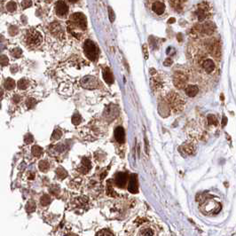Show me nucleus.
I'll list each match as a JSON object with an SVG mask.
<instances>
[{
  "label": "nucleus",
  "mask_w": 236,
  "mask_h": 236,
  "mask_svg": "<svg viewBox=\"0 0 236 236\" xmlns=\"http://www.w3.org/2000/svg\"><path fill=\"white\" fill-rule=\"evenodd\" d=\"M62 136V132L60 130H55L53 131V135H52V140H57L59 139H60V137Z\"/></svg>",
  "instance_id": "a878e982"
},
{
  "label": "nucleus",
  "mask_w": 236,
  "mask_h": 236,
  "mask_svg": "<svg viewBox=\"0 0 236 236\" xmlns=\"http://www.w3.org/2000/svg\"><path fill=\"white\" fill-rule=\"evenodd\" d=\"M41 204L43 206H47L50 202H51V198L48 194H44L42 197H41Z\"/></svg>",
  "instance_id": "5701e85b"
},
{
  "label": "nucleus",
  "mask_w": 236,
  "mask_h": 236,
  "mask_svg": "<svg viewBox=\"0 0 236 236\" xmlns=\"http://www.w3.org/2000/svg\"><path fill=\"white\" fill-rule=\"evenodd\" d=\"M42 153L43 149L40 147H38V146H34V147H32V154H33L36 157L40 156V155H42Z\"/></svg>",
  "instance_id": "412c9836"
},
{
  "label": "nucleus",
  "mask_w": 236,
  "mask_h": 236,
  "mask_svg": "<svg viewBox=\"0 0 236 236\" xmlns=\"http://www.w3.org/2000/svg\"><path fill=\"white\" fill-rule=\"evenodd\" d=\"M171 8L178 13H180L186 8L188 0H169Z\"/></svg>",
  "instance_id": "9d476101"
},
{
  "label": "nucleus",
  "mask_w": 236,
  "mask_h": 236,
  "mask_svg": "<svg viewBox=\"0 0 236 236\" xmlns=\"http://www.w3.org/2000/svg\"><path fill=\"white\" fill-rule=\"evenodd\" d=\"M84 52L85 56L92 61H96L99 58V49L96 44L90 39L84 42Z\"/></svg>",
  "instance_id": "20e7f679"
},
{
  "label": "nucleus",
  "mask_w": 236,
  "mask_h": 236,
  "mask_svg": "<svg viewBox=\"0 0 236 236\" xmlns=\"http://www.w3.org/2000/svg\"><path fill=\"white\" fill-rule=\"evenodd\" d=\"M172 22H175V19L174 18H171L169 20V23H172Z\"/></svg>",
  "instance_id": "79ce46f5"
},
{
  "label": "nucleus",
  "mask_w": 236,
  "mask_h": 236,
  "mask_svg": "<svg viewBox=\"0 0 236 236\" xmlns=\"http://www.w3.org/2000/svg\"><path fill=\"white\" fill-rule=\"evenodd\" d=\"M139 234L140 235H154L155 233L151 229H144L143 231L139 233Z\"/></svg>",
  "instance_id": "7c9ffc66"
},
{
  "label": "nucleus",
  "mask_w": 236,
  "mask_h": 236,
  "mask_svg": "<svg viewBox=\"0 0 236 236\" xmlns=\"http://www.w3.org/2000/svg\"><path fill=\"white\" fill-rule=\"evenodd\" d=\"M68 1H69L70 3H76V2H78L79 0H68Z\"/></svg>",
  "instance_id": "37998d69"
},
{
  "label": "nucleus",
  "mask_w": 236,
  "mask_h": 236,
  "mask_svg": "<svg viewBox=\"0 0 236 236\" xmlns=\"http://www.w3.org/2000/svg\"><path fill=\"white\" fill-rule=\"evenodd\" d=\"M39 169L43 172H45L49 170V163L47 161H41L39 163Z\"/></svg>",
  "instance_id": "4be33fe9"
},
{
  "label": "nucleus",
  "mask_w": 236,
  "mask_h": 236,
  "mask_svg": "<svg viewBox=\"0 0 236 236\" xmlns=\"http://www.w3.org/2000/svg\"><path fill=\"white\" fill-rule=\"evenodd\" d=\"M33 140H34V139H33V137H32L30 134L27 135L26 138H25V142H26V143H29H29H31Z\"/></svg>",
  "instance_id": "e433bc0d"
},
{
  "label": "nucleus",
  "mask_w": 236,
  "mask_h": 236,
  "mask_svg": "<svg viewBox=\"0 0 236 236\" xmlns=\"http://www.w3.org/2000/svg\"><path fill=\"white\" fill-rule=\"evenodd\" d=\"M128 190L131 194H137L139 192L138 188V183H137V175L132 174L130 178L129 185H128Z\"/></svg>",
  "instance_id": "f8f14e48"
},
{
  "label": "nucleus",
  "mask_w": 236,
  "mask_h": 236,
  "mask_svg": "<svg viewBox=\"0 0 236 236\" xmlns=\"http://www.w3.org/2000/svg\"><path fill=\"white\" fill-rule=\"evenodd\" d=\"M108 17H109V20H110L111 22L115 21L116 15H115V13H114V11H113V9L111 7H108Z\"/></svg>",
  "instance_id": "c756f323"
},
{
  "label": "nucleus",
  "mask_w": 236,
  "mask_h": 236,
  "mask_svg": "<svg viewBox=\"0 0 236 236\" xmlns=\"http://www.w3.org/2000/svg\"><path fill=\"white\" fill-rule=\"evenodd\" d=\"M115 139L117 142L119 143H123L125 139V132L124 129L123 127H116L115 129Z\"/></svg>",
  "instance_id": "ddd939ff"
},
{
  "label": "nucleus",
  "mask_w": 236,
  "mask_h": 236,
  "mask_svg": "<svg viewBox=\"0 0 236 236\" xmlns=\"http://www.w3.org/2000/svg\"><path fill=\"white\" fill-rule=\"evenodd\" d=\"M103 78L108 84H112L114 83V76L108 68H105L103 69Z\"/></svg>",
  "instance_id": "dca6fc26"
},
{
  "label": "nucleus",
  "mask_w": 236,
  "mask_h": 236,
  "mask_svg": "<svg viewBox=\"0 0 236 236\" xmlns=\"http://www.w3.org/2000/svg\"><path fill=\"white\" fill-rule=\"evenodd\" d=\"M68 29L69 31L75 37H77V31H85L87 29V20L86 17L81 13H76L70 16L68 21Z\"/></svg>",
  "instance_id": "f257e3e1"
},
{
  "label": "nucleus",
  "mask_w": 236,
  "mask_h": 236,
  "mask_svg": "<svg viewBox=\"0 0 236 236\" xmlns=\"http://www.w3.org/2000/svg\"><path fill=\"white\" fill-rule=\"evenodd\" d=\"M51 31L54 36L58 37L59 38H63L64 37V31H63L62 28L60 25H59L58 23H53L51 26Z\"/></svg>",
  "instance_id": "4468645a"
},
{
  "label": "nucleus",
  "mask_w": 236,
  "mask_h": 236,
  "mask_svg": "<svg viewBox=\"0 0 236 236\" xmlns=\"http://www.w3.org/2000/svg\"><path fill=\"white\" fill-rule=\"evenodd\" d=\"M172 63H173V61H172V60H171V59H166V60L163 62V64H164V66L170 67Z\"/></svg>",
  "instance_id": "4c0bfd02"
},
{
  "label": "nucleus",
  "mask_w": 236,
  "mask_h": 236,
  "mask_svg": "<svg viewBox=\"0 0 236 236\" xmlns=\"http://www.w3.org/2000/svg\"><path fill=\"white\" fill-rule=\"evenodd\" d=\"M208 122L210 124H212V125H218V119L216 118L215 116L213 115H210L208 116Z\"/></svg>",
  "instance_id": "cd10ccee"
},
{
  "label": "nucleus",
  "mask_w": 236,
  "mask_h": 236,
  "mask_svg": "<svg viewBox=\"0 0 236 236\" xmlns=\"http://www.w3.org/2000/svg\"><path fill=\"white\" fill-rule=\"evenodd\" d=\"M81 121H82V118H81V116H79L78 114L74 115L73 117H72V123H73L74 124H76V125L79 124L81 123Z\"/></svg>",
  "instance_id": "c85d7f7f"
},
{
  "label": "nucleus",
  "mask_w": 236,
  "mask_h": 236,
  "mask_svg": "<svg viewBox=\"0 0 236 236\" xmlns=\"http://www.w3.org/2000/svg\"><path fill=\"white\" fill-rule=\"evenodd\" d=\"M29 85V81H27L25 79H21L19 82H18V87L20 89H26Z\"/></svg>",
  "instance_id": "393cba45"
},
{
  "label": "nucleus",
  "mask_w": 236,
  "mask_h": 236,
  "mask_svg": "<svg viewBox=\"0 0 236 236\" xmlns=\"http://www.w3.org/2000/svg\"><path fill=\"white\" fill-rule=\"evenodd\" d=\"M151 10L156 15H163L166 10V5L163 0H154L151 5Z\"/></svg>",
  "instance_id": "0eeeda50"
},
{
  "label": "nucleus",
  "mask_w": 236,
  "mask_h": 236,
  "mask_svg": "<svg viewBox=\"0 0 236 236\" xmlns=\"http://www.w3.org/2000/svg\"><path fill=\"white\" fill-rule=\"evenodd\" d=\"M199 92V88L196 85H188L186 89V93L189 97H194Z\"/></svg>",
  "instance_id": "a211bd4d"
},
{
  "label": "nucleus",
  "mask_w": 236,
  "mask_h": 236,
  "mask_svg": "<svg viewBox=\"0 0 236 236\" xmlns=\"http://www.w3.org/2000/svg\"><path fill=\"white\" fill-rule=\"evenodd\" d=\"M227 123V118L226 116H223V120H222V125L225 126Z\"/></svg>",
  "instance_id": "ea45409f"
},
{
  "label": "nucleus",
  "mask_w": 236,
  "mask_h": 236,
  "mask_svg": "<svg viewBox=\"0 0 236 236\" xmlns=\"http://www.w3.org/2000/svg\"><path fill=\"white\" fill-rule=\"evenodd\" d=\"M27 210L29 211V212H32V211H34L35 209H36V204H35V202H33V201H29V202H28V204L26 206Z\"/></svg>",
  "instance_id": "bb28decb"
},
{
  "label": "nucleus",
  "mask_w": 236,
  "mask_h": 236,
  "mask_svg": "<svg viewBox=\"0 0 236 236\" xmlns=\"http://www.w3.org/2000/svg\"><path fill=\"white\" fill-rule=\"evenodd\" d=\"M24 41H25L27 46H29V47H37L43 42L42 34L35 29H30L27 30L25 37H24Z\"/></svg>",
  "instance_id": "f03ea898"
},
{
  "label": "nucleus",
  "mask_w": 236,
  "mask_h": 236,
  "mask_svg": "<svg viewBox=\"0 0 236 236\" xmlns=\"http://www.w3.org/2000/svg\"><path fill=\"white\" fill-rule=\"evenodd\" d=\"M145 141H146V147H147V149H146V152L148 155L149 154V145H148V141H147V138H145Z\"/></svg>",
  "instance_id": "58836bf2"
},
{
  "label": "nucleus",
  "mask_w": 236,
  "mask_h": 236,
  "mask_svg": "<svg viewBox=\"0 0 236 236\" xmlns=\"http://www.w3.org/2000/svg\"><path fill=\"white\" fill-rule=\"evenodd\" d=\"M97 235H114V233L109 231L105 232V230H102V231L99 232V233H97Z\"/></svg>",
  "instance_id": "f704fd0d"
},
{
  "label": "nucleus",
  "mask_w": 236,
  "mask_h": 236,
  "mask_svg": "<svg viewBox=\"0 0 236 236\" xmlns=\"http://www.w3.org/2000/svg\"><path fill=\"white\" fill-rule=\"evenodd\" d=\"M56 173H57V175H58V177L60 178H61V179H63V178H65L67 176H68V172L64 170L63 168H59L57 170H56Z\"/></svg>",
  "instance_id": "b1692460"
},
{
  "label": "nucleus",
  "mask_w": 236,
  "mask_h": 236,
  "mask_svg": "<svg viewBox=\"0 0 236 236\" xmlns=\"http://www.w3.org/2000/svg\"><path fill=\"white\" fill-rule=\"evenodd\" d=\"M92 168V164H91V162H90L89 159L87 158H84L82 160V163H81V167L79 169V170L82 172V173L86 174Z\"/></svg>",
  "instance_id": "f3484780"
},
{
  "label": "nucleus",
  "mask_w": 236,
  "mask_h": 236,
  "mask_svg": "<svg viewBox=\"0 0 236 236\" xmlns=\"http://www.w3.org/2000/svg\"><path fill=\"white\" fill-rule=\"evenodd\" d=\"M202 68H204L207 73H212L215 70V63L212 60L206 59L202 62Z\"/></svg>",
  "instance_id": "2eb2a0df"
},
{
  "label": "nucleus",
  "mask_w": 236,
  "mask_h": 236,
  "mask_svg": "<svg viewBox=\"0 0 236 236\" xmlns=\"http://www.w3.org/2000/svg\"><path fill=\"white\" fill-rule=\"evenodd\" d=\"M210 13V6L208 3L202 2L200 3L194 7L193 15L195 17V19L200 22L204 21Z\"/></svg>",
  "instance_id": "7ed1b4c3"
},
{
  "label": "nucleus",
  "mask_w": 236,
  "mask_h": 236,
  "mask_svg": "<svg viewBox=\"0 0 236 236\" xmlns=\"http://www.w3.org/2000/svg\"><path fill=\"white\" fill-rule=\"evenodd\" d=\"M14 86H15V83H14V81L13 80V79L8 78L5 80V87L6 89L8 90H12L14 88Z\"/></svg>",
  "instance_id": "aec40b11"
},
{
  "label": "nucleus",
  "mask_w": 236,
  "mask_h": 236,
  "mask_svg": "<svg viewBox=\"0 0 236 236\" xmlns=\"http://www.w3.org/2000/svg\"><path fill=\"white\" fill-rule=\"evenodd\" d=\"M6 8H7V10L10 11V12H12V11H14L16 9V4L15 3H13V2H10L9 4H7V5H6Z\"/></svg>",
  "instance_id": "2f4dec72"
},
{
  "label": "nucleus",
  "mask_w": 236,
  "mask_h": 236,
  "mask_svg": "<svg viewBox=\"0 0 236 236\" xmlns=\"http://www.w3.org/2000/svg\"><path fill=\"white\" fill-rule=\"evenodd\" d=\"M98 84H99L98 80L92 76H86L81 80V85L84 87V89H95L98 86Z\"/></svg>",
  "instance_id": "6e6552de"
},
{
  "label": "nucleus",
  "mask_w": 236,
  "mask_h": 236,
  "mask_svg": "<svg viewBox=\"0 0 236 236\" xmlns=\"http://www.w3.org/2000/svg\"><path fill=\"white\" fill-rule=\"evenodd\" d=\"M3 95V90H0V97H2Z\"/></svg>",
  "instance_id": "c03bdc74"
},
{
  "label": "nucleus",
  "mask_w": 236,
  "mask_h": 236,
  "mask_svg": "<svg viewBox=\"0 0 236 236\" xmlns=\"http://www.w3.org/2000/svg\"><path fill=\"white\" fill-rule=\"evenodd\" d=\"M143 54H144V58L145 60H147L148 59V51H147V45H143Z\"/></svg>",
  "instance_id": "473e14b6"
},
{
  "label": "nucleus",
  "mask_w": 236,
  "mask_h": 236,
  "mask_svg": "<svg viewBox=\"0 0 236 236\" xmlns=\"http://www.w3.org/2000/svg\"><path fill=\"white\" fill-rule=\"evenodd\" d=\"M55 13L56 14L60 17V18H64L66 17L67 14L68 13V5L62 1V0H60L56 3L55 5Z\"/></svg>",
  "instance_id": "1a4fd4ad"
},
{
  "label": "nucleus",
  "mask_w": 236,
  "mask_h": 236,
  "mask_svg": "<svg viewBox=\"0 0 236 236\" xmlns=\"http://www.w3.org/2000/svg\"><path fill=\"white\" fill-rule=\"evenodd\" d=\"M174 85L178 88V89H182L184 88L186 85V83H187V76L183 72H176L175 75H174V78H173Z\"/></svg>",
  "instance_id": "423d86ee"
},
{
  "label": "nucleus",
  "mask_w": 236,
  "mask_h": 236,
  "mask_svg": "<svg viewBox=\"0 0 236 236\" xmlns=\"http://www.w3.org/2000/svg\"><path fill=\"white\" fill-rule=\"evenodd\" d=\"M182 148H183L184 152H186L187 155H193V154H194V147L193 144H190V143L185 144L183 147H182Z\"/></svg>",
  "instance_id": "6ab92c4d"
},
{
  "label": "nucleus",
  "mask_w": 236,
  "mask_h": 236,
  "mask_svg": "<svg viewBox=\"0 0 236 236\" xmlns=\"http://www.w3.org/2000/svg\"><path fill=\"white\" fill-rule=\"evenodd\" d=\"M168 101L171 109L173 111L180 112V111L183 110L184 106H185V100L178 93L170 92L168 95Z\"/></svg>",
  "instance_id": "39448f33"
},
{
  "label": "nucleus",
  "mask_w": 236,
  "mask_h": 236,
  "mask_svg": "<svg viewBox=\"0 0 236 236\" xmlns=\"http://www.w3.org/2000/svg\"><path fill=\"white\" fill-rule=\"evenodd\" d=\"M150 73H151V75H155V74H156V71H155V69L151 68V69H150Z\"/></svg>",
  "instance_id": "a19ab883"
},
{
  "label": "nucleus",
  "mask_w": 236,
  "mask_h": 236,
  "mask_svg": "<svg viewBox=\"0 0 236 236\" xmlns=\"http://www.w3.org/2000/svg\"><path fill=\"white\" fill-rule=\"evenodd\" d=\"M108 195L116 196V193L113 191V188H112V186H108Z\"/></svg>",
  "instance_id": "c9c22d12"
},
{
  "label": "nucleus",
  "mask_w": 236,
  "mask_h": 236,
  "mask_svg": "<svg viewBox=\"0 0 236 236\" xmlns=\"http://www.w3.org/2000/svg\"><path fill=\"white\" fill-rule=\"evenodd\" d=\"M127 178H128V176H127V174L125 172H118L115 176L116 185L120 188L123 187L125 186L126 182H127Z\"/></svg>",
  "instance_id": "9b49d317"
},
{
  "label": "nucleus",
  "mask_w": 236,
  "mask_h": 236,
  "mask_svg": "<svg viewBox=\"0 0 236 236\" xmlns=\"http://www.w3.org/2000/svg\"><path fill=\"white\" fill-rule=\"evenodd\" d=\"M36 104V100H34V99H29L28 101H27V105H28V108H33L34 105Z\"/></svg>",
  "instance_id": "72a5a7b5"
},
{
  "label": "nucleus",
  "mask_w": 236,
  "mask_h": 236,
  "mask_svg": "<svg viewBox=\"0 0 236 236\" xmlns=\"http://www.w3.org/2000/svg\"><path fill=\"white\" fill-rule=\"evenodd\" d=\"M0 107H1V104H0Z\"/></svg>",
  "instance_id": "a18cd8bd"
}]
</instances>
